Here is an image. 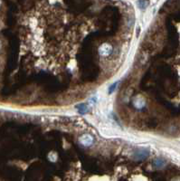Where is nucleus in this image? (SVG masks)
<instances>
[{
  "label": "nucleus",
  "instance_id": "obj_1",
  "mask_svg": "<svg viewBox=\"0 0 180 181\" xmlns=\"http://www.w3.org/2000/svg\"><path fill=\"white\" fill-rule=\"evenodd\" d=\"M153 165L154 167H156L157 168H159V167H162L164 165H165V161L161 158H158V159H156L154 162H153Z\"/></svg>",
  "mask_w": 180,
  "mask_h": 181
}]
</instances>
